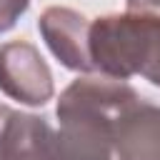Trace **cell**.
Here are the masks:
<instances>
[{
    "label": "cell",
    "instance_id": "6da1fadb",
    "mask_svg": "<svg viewBox=\"0 0 160 160\" xmlns=\"http://www.w3.org/2000/svg\"><path fill=\"white\" fill-rule=\"evenodd\" d=\"M138 92L115 78H78L58 100L55 160H112V125Z\"/></svg>",
    "mask_w": 160,
    "mask_h": 160
},
{
    "label": "cell",
    "instance_id": "7a4b0ae2",
    "mask_svg": "<svg viewBox=\"0 0 160 160\" xmlns=\"http://www.w3.org/2000/svg\"><path fill=\"white\" fill-rule=\"evenodd\" d=\"M160 10H140L125 8L120 15L95 18L88 28V52L92 62V72L128 80L142 72L148 60L152 30Z\"/></svg>",
    "mask_w": 160,
    "mask_h": 160
},
{
    "label": "cell",
    "instance_id": "3957f363",
    "mask_svg": "<svg viewBox=\"0 0 160 160\" xmlns=\"http://www.w3.org/2000/svg\"><path fill=\"white\" fill-rule=\"evenodd\" d=\"M0 90L25 105H45L52 98V75L42 55L25 40L0 48Z\"/></svg>",
    "mask_w": 160,
    "mask_h": 160
},
{
    "label": "cell",
    "instance_id": "277c9868",
    "mask_svg": "<svg viewBox=\"0 0 160 160\" xmlns=\"http://www.w3.org/2000/svg\"><path fill=\"white\" fill-rule=\"evenodd\" d=\"M112 152L118 160H160V105L140 95L122 105L112 125Z\"/></svg>",
    "mask_w": 160,
    "mask_h": 160
},
{
    "label": "cell",
    "instance_id": "5b68a950",
    "mask_svg": "<svg viewBox=\"0 0 160 160\" xmlns=\"http://www.w3.org/2000/svg\"><path fill=\"white\" fill-rule=\"evenodd\" d=\"M0 160H55V130L45 118L0 102Z\"/></svg>",
    "mask_w": 160,
    "mask_h": 160
},
{
    "label": "cell",
    "instance_id": "8992f818",
    "mask_svg": "<svg viewBox=\"0 0 160 160\" xmlns=\"http://www.w3.org/2000/svg\"><path fill=\"white\" fill-rule=\"evenodd\" d=\"M88 28L90 20L70 8H48L38 20V30L42 32L52 55L65 68L78 72H92L88 52Z\"/></svg>",
    "mask_w": 160,
    "mask_h": 160
},
{
    "label": "cell",
    "instance_id": "52a82bcc",
    "mask_svg": "<svg viewBox=\"0 0 160 160\" xmlns=\"http://www.w3.org/2000/svg\"><path fill=\"white\" fill-rule=\"evenodd\" d=\"M140 75H142L145 80H150L152 85L160 88V15H158V22H155L152 40H150V50H148V60H145Z\"/></svg>",
    "mask_w": 160,
    "mask_h": 160
},
{
    "label": "cell",
    "instance_id": "ba28073f",
    "mask_svg": "<svg viewBox=\"0 0 160 160\" xmlns=\"http://www.w3.org/2000/svg\"><path fill=\"white\" fill-rule=\"evenodd\" d=\"M30 0H0V32L15 28V22L28 12Z\"/></svg>",
    "mask_w": 160,
    "mask_h": 160
},
{
    "label": "cell",
    "instance_id": "9c48e42d",
    "mask_svg": "<svg viewBox=\"0 0 160 160\" xmlns=\"http://www.w3.org/2000/svg\"><path fill=\"white\" fill-rule=\"evenodd\" d=\"M125 8H140V10H160V0H128Z\"/></svg>",
    "mask_w": 160,
    "mask_h": 160
}]
</instances>
